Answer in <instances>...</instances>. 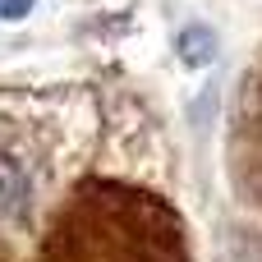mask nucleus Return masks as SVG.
I'll return each instance as SVG.
<instances>
[{"label": "nucleus", "instance_id": "1", "mask_svg": "<svg viewBox=\"0 0 262 262\" xmlns=\"http://www.w3.org/2000/svg\"><path fill=\"white\" fill-rule=\"evenodd\" d=\"M32 207V170L18 152H0V221H18Z\"/></svg>", "mask_w": 262, "mask_h": 262}, {"label": "nucleus", "instance_id": "2", "mask_svg": "<svg viewBox=\"0 0 262 262\" xmlns=\"http://www.w3.org/2000/svg\"><path fill=\"white\" fill-rule=\"evenodd\" d=\"M175 51H180V60H184L189 69H207V64L216 60V32H212L207 23H189V28L180 32Z\"/></svg>", "mask_w": 262, "mask_h": 262}, {"label": "nucleus", "instance_id": "3", "mask_svg": "<svg viewBox=\"0 0 262 262\" xmlns=\"http://www.w3.org/2000/svg\"><path fill=\"white\" fill-rule=\"evenodd\" d=\"M37 0H0V23H14V18H28Z\"/></svg>", "mask_w": 262, "mask_h": 262}]
</instances>
